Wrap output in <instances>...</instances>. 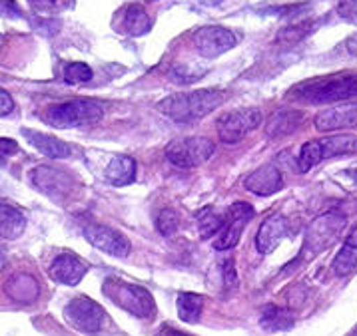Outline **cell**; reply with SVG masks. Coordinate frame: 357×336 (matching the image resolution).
Instances as JSON below:
<instances>
[{
	"instance_id": "cell-1",
	"label": "cell",
	"mask_w": 357,
	"mask_h": 336,
	"mask_svg": "<svg viewBox=\"0 0 357 336\" xmlns=\"http://www.w3.org/2000/svg\"><path fill=\"white\" fill-rule=\"evenodd\" d=\"M289 98L303 104H333L357 98V74H331L294 86Z\"/></svg>"
},
{
	"instance_id": "cell-2",
	"label": "cell",
	"mask_w": 357,
	"mask_h": 336,
	"mask_svg": "<svg viewBox=\"0 0 357 336\" xmlns=\"http://www.w3.org/2000/svg\"><path fill=\"white\" fill-rule=\"evenodd\" d=\"M224 102H226V94L220 90H196L188 94H172L162 102H158L156 108L174 122L188 124L212 113Z\"/></svg>"
},
{
	"instance_id": "cell-3",
	"label": "cell",
	"mask_w": 357,
	"mask_h": 336,
	"mask_svg": "<svg viewBox=\"0 0 357 336\" xmlns=\"http://www.w3.org/2000/svg\"><path fill=\"white\" fill-rule=\"evenodd\" d=\"M102 118H104V110L94 99H70L64 104L50 106L44 113V120L58 129L92 126L98 124Z\"/></svg>"
},
{
	"instance_id": "cell-4",
	"label": "cell",
	"mask_w": 357,
	"mask_h": 336,
	"mask_svg": "<svg viewBox=\"0 0 357 336\" xmlns=\"http://www.w3.org/2000/svg\"><path fill=\"white\" fill-rule=\"evenodd\" d=\"M104 294L114 305L124 308L126 312L138 317V319H152L156 314V305H154L152 294L148 293L144 287H140V285L108 279L104 282Z\"/></svg>"
},
{
	"instance_id": "cell-5",
	"label": "cell",
	"mask_w": 357,
	"mask_h": 336,
	"mask_svg": "<svg viewBox=\"0 0 357 336\" xmlns=\"http://www.w3.org/2000/svg\"><path fill=\"white\" fill-rule=\"evenodd\" d=\"M357 138L356 136H333V138H321L303 143L298 155V169L301 173L310 171L319 161L335 157L342 154H356Z\"/></svg>"
},
{
	"instance_id": "cell-6",
	"label": "cell",
	"mask_w": 357,
	"mask_h": 336,
	"mask_svg": "<svg viewBox=\"0 0 357 336\" xmlns=\"http://www.w3.org/2000/svg\"><path fill=\"white\" fill-rule=\"evenodd\" d=\"M347 223L345 215L342 211L333 209L319 215L317 219L312 221V225L307 227V233H305V243H303V253L301 257H307V255H315L321 249L329 247L335 237L342 233V229Z\"/></svg>"
},
{
	"instance_id": "cell-7",
	"label": "cell",
	"mask_w": 357,
	"mask_h": 336,
	"mask_svg": "<svg viewBox=\"0 0 357 336\" xmlns=\"http://www.w3.org/2000/svg\"><path fill=\"white\" fill-rule=\"evenodd\" d=\"M214 152L215 145L210 138H182L166 147V159L176 168L190 169L206 163Z\"/></svg>"
},
{
	"instance_id": "cell-8",
	"label": "cell",
	"mask_w": 357,
	"mask_h": 336,
	"mask_svg": "<svg viewBox=\"0 0 357 336\" xmlns=\"http://www.w3.org/2000/svg\"><path fill=\"white\" fill-rule=\"evenodd\" d=\"M259 124H261V112L257 108H243V110L224 113L215 122V129H218L220 140L234 145V143L242 141Z\"/></svg>"
},
{
	"instance_id": "cell-9",
	"label": "cell",
	"mask_w": 357,
	"mask_h": 336,
	"mask_svg": "<svg viewBox=\"0 0 357 336\" xmlns=\"http://www.w3.org/2000/svg\"><path fill=\"white\" fill-rule=\"evenodd\" d=\"M64 317L70 322L74 328L88 333V335H96L100 333L104 321H106V312L104 308L92 301L90 296H76L64 308Z\"/></svg>"
},
{
	"instance_id": "cell-10",
	"label": "cell",
	"mask_w": 357,
	"mask_h": 336,
	"mask_svg": "<svg viewBox=\"0 0 357 336\" xmlns=\"http://www.w3.org/2000/svg\"><path fill=\"white\" fill-rule=\"evenodd\" d=\"M254 215H256V211H254V207H252L250 203L236 201V203L228 209L226 223H224L222 231H220L218 237H215V249H218V251H229V249H234V247L240 243V237H242L245 225L254 219Z\"/></svg>"
},
{
	"instance_id": "cell-11",
	"label": "cell",
	"mask_w": 357,
	"mask_h": 336,
	"mask_svg": "<svg viewBox=\"0 0 357 336\" xmlns=\"http://www.w3.org/2000/svg\"><path fill=\"white\" fill-rule=\"evenodd\" d=\"M234 32L224 26H202L194 32V46L202 58L214 60L236 46Z\"/></svg>"
},
{
	"instance_id": "cell-12",
	"label": "cell",
	"mask_w": 357,
	"mask_h": 336,
	"mask_svg": "<svg viewBox=\"0 0 357 336\" xmlns=\"http://www.w3.org/2000/svg\"><path fill=\"white\" fill-rule=\"evenodd\" d=\"M84 237L92 247L108 253L112 257H128V253L132 251V245H130L128 239L124 237L122 233L114 231V229L106 227V225L86 223Z\"/></svg>"
},
{
	"instance_id": "cell-13",
	"label": "cell",
	"mask_w": 357,
	"mask_h": 336,
	"mask_svg": "<svg viewBox=\"0 0 357 336\" xmlns=\"http://www.w3.org/2000/svg\"><path fill=\"white\" fill-rule=\"evenodd\" d=\"M314 126L317 131H324V134L357 127V104H343V106L321 110L314 118Z\"/></svg>"
},
{
	"instance_id": "cell-14",
	"label": "cell",
	"mask_w": 357,
	"mask_h": 336,
	"mask_svg": "<svg viewBox=\"0 0 357 336\" xmlns=\"http://www.w3.org/2000/svg\"><path fill=\"white\" fill-rule=\"evenodd\" d=\"M86 271H88V265L78 255H74L70 251L60 253L56 259L52 261L50 269H48L52 279L60 282V285H68V287H74V285H78L80 280L84 279Z\"/></svg>"
},
{
	"instance_id": "cell-15",
	"label": "cell",
	"mask_w": 357,
	"mask_h": 336,
	"mask_svg": "<svg viewBox=\"0 0 357 336\" xmlns=\"http://www.w3.org/2000/svg\"><path fill=\"white\" fill-rule=\"evenodd\" d=\"M243 187L259 197L273 195L275 191H280L284 187V177L280 173V169L275 166H264V168L252 171L245 179H243Z\"/></svg>"
},
{
	"instance_id": "cell-16",
	"label": "cell",
	"mask_w": 357,
	"mask_h": 336,
	"mask_svg": "<svg viewBox=\"0 0 357 336\" xmlns=\"http://www.w3.org/2000/svg\"><path fill=\"white\" fill-rule=\"evenodd\" d=\"M32 183L46 193V195L60 199L62 195L68 193L70 189V177L68 173H64L62 169H52V168H36L32 171Z\"/></svg>"
},
{
	"instance_id": "cell-17",
	"label": "cell",
	"mask_w": 357,
	"mask_h": 336,
	"mask_svg": "<svg viewBox=\"0 0 357 336\" xmlns=\"http://www.w3.org/2000/svg\"><path fill=\"white\" fill-rule=\"evenodd\" d=\"M287 219L284 215H270L264 223L259 225L256 235V249L261 255H270L275 251L280 241L286 237Z\"/></svg>"
},
{
	"instance_id": "cell-18",
	"label": "cell",
	"mask_w": 357,
	"mask_h": 336,
	"mask_svg": "<svg viewBox=\"0 0 357 336\" xmlns=\"http://www.w3.org/2000/svg\"><path fill=\"white\" fill-rule=\"evenodd\" d=\"M303 118L305 115L300 110H278L266 124V136L273 140L286 138L303 124Z\"/></svg>"
},
{
	"instance_id": "cell-19",
	"label": "cell",
	"mask_w": 357,
	"mask_h": 336,
	"mask_svg": "<svg viewBox=\"0 0 357 336\" xmlns=\"http://www.w3.org/2000/svg\"><path fill=\"white\" fill-rule=\"evenodd\" d=\"M118 29L128 36H142L152 29V20H150V16H148L142 4H128L120 13Z\"/></svg>"
},
{
	"instance_id": "cell-20",
	"label": "cell",
	"mask_w": 357,
	"mask_h": 336,
	"mask_svg": "<svg viewBox=\"0 0 357 336\" xmlns=\"http://www.w3.org/2000/svg\"><path fill=\"white\" fill-rule=\"evenodd\" d=\"M357 266V225L351 233L343 241V247L333 259V273L337 277H347L356 271Z\"/></svg>"
},
{
	"instance_id": "cell-21",
	"label": "cell",
	"mask_w": 357,
	"mask_h": 336,
	"mask_svg": "<svg viewBox=\"0 0 357 336\" xmlns=\"http://www.w3.org/2000/svg\"><path fill=\"white\" fill-rule=\"evenodd\" d=\"M22 134L40 154L48 155L52 159H62V157L70 155V145L52 138V136H46V134H40V131H30V129H24Z\"/></svg>"
},
{
	"instance_id": "cell-22",
	"label": "cell",
	"mask_w": 357,
	"mask_h": 336,
	"mask_svg": "<svg viewBox=\"0 0 357 336\" xmlns=\"http://www.w3.org/2000/svg\"><path fill=\"white\" fill-rule=\"evenodd\" d=\"M26 227L24 213L16 209L15 205L0 201V237L4 239H16L22 235Z\"/></svg>"
},
{
	"instance_id": "cell-23",
	"label": "cell",
	"mask_w": 357,
	"mask_h": 336,
	"mask_svg": "<svg viewBox=\"0 0 357 336\" xmlns=\"http://www.w3.org/2000/svg\"><path fill=\"white\" fill-rule=\"evenodd\" d=\"M6 293L20 305H30L38 296V280L30 275H15L6 282Z\"/></svg>"
},
{
	"instance_id": "cell-24",
	"label": "cell",
	"mask_w": 357,
	"mask_h": 336,
	"mask_svg": "<svg viewBox=\"0 0 357 336\" xmlns=\"http://www.w3.org/2000/svg\"><path fill=\"white\" fill-rule=\"evenodd\" d=\"M134 177H136V161L130 155H116L106 168V179L116 187L128 185L134 182Z\"/></svg>"
},
{
	"instance_id": "cell-25",
	"label": "cell",
	"mask_w": 357,
	"mask_h": 336,
	"mask_svg": "<svg viewBox=\"0 0 357 336\" xmlns=\"http://www.w3.org/2000/svg\"><path fill=\"white\" fill-rule=\"evenodd\" d=\"M259 324L270 330V333H275V330H287L294 326V317L291 312L286 310V308L273 307V305H268L261 310V317H259Z\"/></svg>"
},
{
	"instance_id": "cell-26",
	"label": "cell",
	"mask_w": 357,
	"mask_h": 336,
	"mask_svg": "<svg viewBox=\"0 0 357 336\" xmlns=\"http://www.w3.org/2000/svg\"><path fill=\"white\" fill-rule=\"evenodd\" d=\"M204 296L196 293H180L178 296V314L184 322L200 321Z\"/></svg>"
},
{
	"instance_id": "cell-27",
	"label": "cell",
	"mask_w": 357,
	"mask_h": 336,
	"mask_svg": "<svg viewBox=\"0 0 357 336\" xmlns=\"http://www.w3.org/2000/svg\"><path fill=\"white\" fill-rule=\"evenodd\" d=\"M224 223H226V217L215 209H212V207H204L198 213V229H200L202 239H210L218 235L222 231Z\"/></svg>"
},
{
	"instance_id": "cell-28",
	"label": "cell",
	"mask_w": 357,
	"mask_h": 336,
	"mask_svg": "<svg viewBox=\"0 0 357 336\" xmlns=\"http://www.w3.org/2000/svg\"><path fill=\"white\" fill-rule=\"evenodd\" d=\"M92 68L84 64V62H70L66 64L64 68V82L70 86L84 84V82H90L92 80Z\"/></svg>"
},
{
	"instance_id": "cell-29",
	"label": "cell",
	"mask_w": 357,
	"mask_h": 336,
	"mask_svg": "<svg viewBox=\"0 0 357 336\" xmlns=\"http://www.w3.org/2000/svg\"><path fill=\"white\" fill-rule=\"evenodd\" d=\"M315 29L314 22H300V24H291V26H287L280 32V36H278V42H284V44H296L303 40L312 30Z\"/></svg>"
},
{
	"instance_id": "cell-30",
	"label": "cell",
	"mask_w": 357,
	"mask_h": 336,
	"mask_svg": "<svg viewBox=\"0 0 357 336\" xmlns=\"http://www.w3.org/2000/svg\"><path fill=\"white\" fill-rule=\"evenodd\" d=\"M180 227V217L174 209H162L158 213L156 229L164 237H172Z\"/></svg>"
},
{
	"instance_id": "cell-31",
	"label": "cell",
	"mask_w": 357,
	"mask_h": 336,
	"mask_svg": "<svg viewBox=\"0 0 357 336\" xmlns=\"http://www.w3.org/2000/svg\"><path fill=\"white\" fill-rule=\"evenodd\" d=\"M32 10L38 13H60L72 6V0H29Z\"/></svg>"
},
{
	"instance_id": "cell-32",
	"label": "cell",
	"mask_w": 357,
	"mask_h": 336,
	"mask_svg": "<svg viewBox=\"0 0 357 336\" xmlns=\"http://www.w3.org/2000/svg\"><path fill=\"white\" fill-rule=\"evenodd\" d=\"M204 76V72H190L188 66H174L170 70V78L176 80L178 84H192L194 80H198Z\"/></svg>"
},
{
	"instance_id": "cell-33",
	"label": "cell",
	"mask_w": 357,
	"mask_h": 336,
	"mask_svg": "<svg viewBox=\"0 0 357 336\" xmlns=\"http://www.w3.org/2000/svg\"><path fill=\"white\" fill-rule=\"evenodd\" d=\"M337 15L349 20L357 22V0H340L337 2Z\"/></svg>"
},
{
	"instance_id": "cell-34",
	"label": "cell",
	"mask_w": 357,
	"mask_h": 336,
	"mask_svg": "<svg viewBox=\"0 0 357 336\" xmlns=\"http://www.w3.org/2000/svg\"><path fill=\"white\" fill-rule=\"evenodd\" d=\"M18 143L10 138H0V163L6 161L8 157H13L15 154H18Z\"/></svg>"
},
{
	"instance_id": "cell-35",
	"label": "cell",
	"mask_w": 357,
	"mask_h": 336,
	"mask_svg": "<svg viewBox=\"0 0 357 336\" xmlns=\"http://www.w3.org/2000/svg\"><path fill=\"white\" fill-rule=\"evenodd\" d=\"M0 15H4L6 18H20L22 10L15 0H0Z\"/></svg>"
},
{
	"instance_id": "cell-36",
	"label": "cell",
	"mask_w": 357,
	"mask_h": 336,
	"mask_svg": "<svg viewBox=\"0 0 357 336\" xmlns=\"http://www.w3.org/2000/svg\"><path fill=\"white\" fill-rule=\"evenodd\" d=\"M224 282L228 289H234L238 285V277H236V269H234V261L229 259L224 263Z\"/></svg>"
},
{
	"instance_id": "cell-37",
	"label": "cell",
	"mask_w": 357,
	"mask_h": 336,
	"mask_svg": "<svg viewBox=\"0 0 357 336\" xmlns=\"http://www.w3.org/2000/svg\"><path fill=\"white\" fill-rule=\"evenodd\" d=\"M13 110H15V99L10 98L8 92L0 88V115H8Z\"/></svg>"
},
{
	"instance_id": "cell-38",
	"label": "cell",
	"mask_w": 357,
	"mask_h": 336,
	"mask_svg": "<svg viewBox=\"0 0 357 336\" xmlns=\"http://www.w3.org/2000/svg\"><path fill=\"white\" fill-rule=\"evenodd\" d=\"M158 336H190V335L182 333V330H178V328H174V326H170V324H166V326H162V328H160Z\"/></svg>"
},
{
	"instance_id": "cell-39",
	"label": "cell",
	"mask_w": 357,
	"mask_h": 336,
	"mask_svg": "<svg viewBox=\"0 0 357 336\" xmlns=\"http://www.w3.org/2000/svg\"><path fill=\"white\" fill-rule=\"evenodd\" d=\"M345 48H347V52H349L351 56H357V32L356 34H351V36L345 40Z\"/></svg>"
},
{
	"instance_id": "cell-40",
	"label": "cell",
	"mask_w": 357,
	"mask_h": 336,
	"mask_svg": "<svg viewBox=\"0 0 357 336\" xmlns=\"http://www.w3.org/2000/svg\"><path fill=\"white\" fill-rule=\"evenodd\" d=\"M204 4H220L222 0H202Z\"/></svg>"
}]
</instances>
